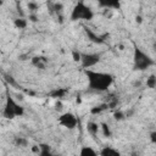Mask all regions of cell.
Instances as JSON below:
<instances>
[{"label":"cell","instance_id":"8","mask_svg":"<svg viewBox=\"0 0 156 156\" xmlns=\"http://www.w3.org/2000/svg\"><path fill=\"white\" fill-rule=\"evenodd\" d=\"M100 7L105 9H112V10H119L122 6V0H96Z\"/></svg>","mask_w":156,"mask_h":156},{"label":"cell","instance_id":"10","mask_svg":"<svg viewBox=\"0 0 156 156\" xmlns=\"http://www.w3.org/2000/svg\"><path fill=\"white\" fill-rule=\"evenodd\" d=\"M99 154L101 156H118V155H121L119 150H117V149H115L112 146H104L99 151Z\"/></svg>","mask_w":156,"mask_h":156},{"label":"cell","instance_id":"14","mask_svg":"<svg viewBox=\"0 0 156 156\" xmlns=\"http://www.w3.org/2000/svg\"><path fill=\"white\" fill-rule=\"evenodd\" d=\"M100 129H101V133H102V135L105 138H111L112 132H111V128H110V126L107 123H105V122L100 123Z\"/></svg>","mask_w":156,"mask_h":156},{"label":"cell","instance_id":"2","mask_svg":"<svg viewBox=\"0 0 156 156\" xmlns=\"http://www.w3.org/2000/svg\"><path fill=\"white\" fill-rule=\"evenodd\" d=\"M155 65V60L144 51L139 45L133 43V69L134 71H146Z\"/></svg>","mask_w":156,"mask_h":156},{"label":"cell","instance_id":"20","mask_svg":"<svg viewBox=\"0 0 156 156\" xmlns=\"http://www.w3.org/2000/svg\"><path fill=\"white\" fill-rule=\"evenodd\" d=\"M72 56H73V60L76 62H80V56H82V52L77 51V50H73L72 51Z\"/></svg>","mask_w":156,"mask_h":156},{"label":"cell","instance_id":"21","mask_svg":"<svg viewBox=\"0 0 156 156\" xmlns=\"http://www.w3.org/2000/svg\"><path fill=\"white\" fill-rule=\"evenodd\" d=\"M115 118L117 119V121H121V119H123L124 118V113L122 112V111H117V112H115Z\"/></svg>","mask_w":156,"mask_h":156},{"label":"cell","instance_id":"25","mask_svg":"<svg viewBox=\"0 0 156 156\" xmlns=\"http://www.w3.org/2000/svg\"><path fill=\"white\" fill-rule=\"evenodd\" d=\"M154 48H155V50H156V43H155V44H154Z\"/></svg>","mask_w":156,"mask_h":156},{"label":"cell","instance_id":"22","mask_svg":"<svg viewBox=\"0 0 156 156\" xmlns=\"http://www.w3.org/2000/svg\"><path fill=\"white\" fill-rule=\"evenodd\" d=\"M149 138H150V141H151L152 144H156V130H152V132H150V134H149Z\"/></svg>","mask_w":156,"mask_h":156},{"label":"cell","instance_id":"18","mask_svg":"<svg viewBox=\"0 0 156 156\" xmlns=\"http://www.w3.org/2000/svg\"><path fill=\"white\" fill-rule=\"evenodd\" d=\"M106 108H108V105H107V104H102V105H99V106L93 107V108L90 110V112H91L93 115H96V113H100V112L105 111Z\"/></svg>","mask_w":156,"mask_h":156},{"label":"cell","instance_id":"1","mask_svg":"<svg viewBox=\"0 0 156 156\" xmlns=\"http://www.w3.org/2000/svg\"><path fill=\"white\" fill-rule=\"evenodd\" d=\"M83 72L88 80V89L93 91H106L115 80L113 74L107 72L94 71L91 68H85Z\"/></svg>","mask_w":156,"mask_h":156},{"label":"cell","instance_id":"12","mask_svg":"<svg viewBox=\"0 0 156 156\" xmlns=\"http://www.w3.org/2000/svg\"><path fill=\"white\" fill-rule=\"evenodd\" d=\"M87 130L89 134L91 135H96L98 132L100 130V124H98L96 122H93V121H89L87 123Z\"/></svg>","mask_w":156,"mask_h":156},{"label":"cell","instance_id":"15","mask_svg":"<svg viewBox=\"0 0 156 156\" xmlns=\"http://www.w3.org/2000/svg\"><path fill=\"white\" fill-rule=\"evenodd\" d=\"M38 147H39V151H38L39 155H41V156H49V155H51L50 146L48 144H39Z\"/></svg>","mask_w":156,"mask_h":156},{"label":"cell","instance_id":"13","mask_svg":"<svg viewBox=\"0 0 156 156\" xmlns=\"http://www.w3.org/2000/svg\"><path fill=\"white\" fill-rule=\"evenodd\" d=\"M79 154L82 156H95V155H98V151L94 150L91 146H82Z\"/></svg>","mask_w":156,"mask_h":156},{"label":"cell","instance_id":"17","mask_svg":"<svg viewBox=\"0 0 156 156\" xmlns=\"http://www.w3.org/2000/svg\"><path fill=\"white\" fill-rule=\"evenodd\" d=\"M146 87L150 89L156 88V76L155 74H150L149 78L146 79Z\"/></svg>","mask_w":156,"mask_h":156},{"label":"cell","instance_id":"3","mask_svg":"<svg viewBox=\"0 0 156 156\" xmlns=\"http://www.w3.org/2000/svg\"><path fill=\"white\" fill-rule=\"evenodd\" d=\"M95 13L91 10L90 6H88L83 0H79L72 9L71 15H69V20L76 22V21H91L94 18Z\"/></svg>","mask_w":156,"mask_h":156},{"label":"cell","instance_id":"6","mask_svg":"<svg viewBox=\"0 0 156 156\" xmlns=\"http://www.w3.org/2000/svg\"><path fill=\"white\" fill-rule=\"evenodd\" d=\"M57 123L67 129H74L78 126V118L74 113L72 112H63L58 116L57 118Z\"/></svg>","mask_w":156,"mask_h":156},{"label":"cell","instance_id":"23","mask_svg":"<svg viewBox=\"0 0 156 156\" xmlns=\"http://www.w3.org/2000/svg\"><path fill=\"white\" fill-rule=\"evenodd\" d=\"M16 143H17L18 145H22V144L26 145V144H27V141H26L24 139H16Z\"/></svg>","mask_w":156,"mask_h":156},{"label":"cell","instance_id":"19","mask_svg":"<svg viewBox=\"0 0 156 156\" xmlns=\"http://www.w3.org/2000/svg\"><path fill=\"white\" fill-rule=\"evenodd\" d=\"M28 9L30 10V12H35L37 10H39V4L34 2V1H29L28 2Z\"/></svg>","mask_w":156,"mask_h":156},{"label":"cell","instance_id":"11","mask_svg":"<svg viewBox=\"0 0 156 156\" xmlns=\"http://www.w3.org/2000/svg\"><path fill=\"white\" fill-rule=\"evenodd\" d=\"M67 93H68V89H66V88H56L52 91H50L49 95L54 99H61V98H65V95Z\"/></svg>","mask_w":156,"mask_h":156},{"label":"cell","instance_id":"7","mask_svg":"<svg viewBox=\"0 0 156 156\" xmlns=\"http://www.w3.org/2000/svg\"><path fill=\"white\" fill-rule=\"evenodd\" d=\"M84 28V33L85 35L88 37V39L91 41V43H95V44H104L106 38H107V34H98L95 33L93 29H90L89 27H83Z\"/></svg>","mask_w":156,"mask_h":156},{"label":"cell","instance_id":"16","mask_svg":"<svg viewBox=\"0 0 156 156\" xmlns=\"http://www.w3.org/2000/svg\"><path fill=\"white\" fill-rule=\"evenodd\" d=\"M13 24L18 29H24L27 27V20H24L22 17L21 18H16V20H13Z\"/></svg>","mask_w":156,"mask_h":156},{"label":"cell","instance_id":"24","mask_svg":"<svg viewBox=\"0 0 156 156\" xmlns=\"http://www.w3.org/2000/svg\"><path fill=\"white\" fill-rule=\"evenodd\" d=\"M55 106H56V107H55L56 110H61V108H62V107H61V106H62V104H61L60 101H58V102H56V105H55Z\"/></svg>","mask_w":156,"mask_h":156},{"label":"cell","instance_id":"5","mask_svg":"<svg viewBox=\"0 0 156 156\" xmlns=\"http://www.w3.org/2000/svg\"><path fill=\"white\" fill-rule=\"evenodd\" d=\"M101 60V54L100 52H82L80 56V65L83 69L85 68H93L96 66Z\"/></svg>","mask_w":156,"mask_h":156},{"label":"cell","instance_id":"9","mask_svg":"<svg viewBox=\"0 0 156 156\" xmlns=\"http://www.w3.org/2000/svg\"><path fill=\"white\" fill-rule=\"evenodd\" d=\"M32 65L38 67V68H40V69H44L46 67V65H48V58L45 56H40V55L39 56H34L32 58Z\"/></svg>","mask_w":156,"mask_h":156},{"label":"cell","instance_id":"4","mask_svg":"<svg viewBox=\"0 0 156 156\" xmlns=\"http://www.w3.org/2000/svg\"><path fill=\"white\" fill-rule=\"evenodd\" d=\"M24 115V107L20 105L10 94L6 96V101L2 110V116L6 119H13L16 117H21Z\"/></svg>","mask_w":156,"mask_h":156}]
</instances>
